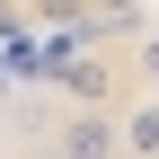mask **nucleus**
Instances as JSON below:
<instances>
[{
    "label": "nucleus",
    "mask_w": 159,
    "mask_h": 159,
    "mask_svg": "<svg viewBox=\"0 0 159 159\" xmlns=\"http://www.w3.org/2000/svg\"><path fill=\"white\" fill-rule=\"evenodd\" d=\"M53 150H62V159H115V150H124V115H115V106H80Z\"/></svg>",
    "instance_id": "obj_1"
},
{
    "label": "nucleus",
    "mask_w": 159,
    "mask_h": 159,
    "mask_svg": "<svg viewBox=\"0 0 159 159\" xmlns=\"http://www.w3.org/2000/svg\"><path fill=\"white\" fill-rule=\"evenodd\" d=\"M124 150L159 159V106H133V115H124Z\"/></svg>",
    "instance_id": "obj_2"
},
{
    "label": "nucleus",
    "mask_w": 159,
    "mask_h": 159,
    "mask_svg": "<svg viewBox=\"0 0 159 159\" xmlns=\"http://www.w3.org/2000/svg\"><path fill=\"white\" fill-rule=\"evenodd\" d=\"M97 27H142V0H89Z\"/></svg>",
    "instance_id": "obj_3"
},
{
    "label": "nucleus",
    "mask_w": 159,
    "mask_h": 159,
    "mask_svg": "<svg viewBox=\"0 0 159 159\" xmlns=\"http://www.w3.org/2000/svg\"><path fill=\"white\" fill-rule=\"evenodd\" d=\"M35 18L44 27H71V18H89V0H35Z\"/></svg>",
    "instance_id": "obj_4"
},
{
    "label": "nucleus",
    "mask_w": 159,
    "mask_h": 159,
    "mask_svg": "<svg viewBox=\"0 0 159 159\" xmlns=\"http://www.w3.org/2000/svg\"><path fill=\"white\" fill-rule=\"evenodd\" d=\"M142 80L159 89V35H142Z\"/></svg>",
    "instance_id": "obj_5"
},
{
    "label": "nucleus",
    "mask_w": 159,
    "mask_h": 159,
    "mask_svg": "<svg viewBox=\"0 0 159 159\" xmlns=\"http://www.w3.org/2000/svg\"><path fill=\"white\" fill-rule=\"evenodd\" d=\"M27 159H62V150H53V142H44V150H27Z\"/></svg>",
    "instance_id": "obj_6"
}]
</instances>
